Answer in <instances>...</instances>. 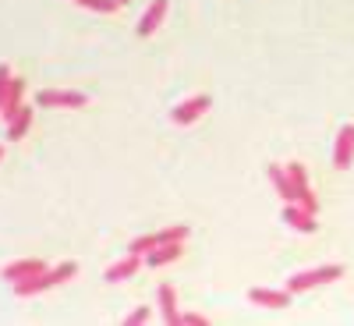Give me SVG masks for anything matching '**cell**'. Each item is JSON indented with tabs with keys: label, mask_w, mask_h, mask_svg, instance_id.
<instances>
[{
	"label": "cell",
	"mask_w": 354,
	"mask_h": 326,
	"mask_svg": "<svg viewBox=\"0 0 354 326\" xmlns=\"http://www.w3.org/2000/svg\"><path fill=\"white\" fill-rule=\"evenodd\" d=\"M78 8H88V11H96V15H113L117 8H121V0H75Z\"/></svg>",
	"instance_id": "obj_16"
},
{
	"label": "cell",
	"mask_w": 354,
	"mask_h": 326,
	"mask_svg": "<svg viewBox=\"0 0 354 326\" xmlns=\"http://www.w3.org/2000/svg\"><path fill=\"white\" fill-rule=\"evenodd\" d=\"M351 160H354V125H344L337 135V145H333V167L347 170Z\"/></svg>",
	"instance_id": "obj_6"
},
{
	"label": "cell",
	"mask_w": 354,
	"mask_h": 326,
	"mask_svg": "<svg viewBox=\"0 0 354 326\" xmlns=\"http://www.w3.org/2000/svg\"><path fill=\"white\" fill-rule=\"evenodd\" d=\"M121 4H128V0H121Z\"/></svg>",
	"instance_id": "obj_23"
},
{
	"label": "cell",
	"mask_w": 354,
	"mask_h": 326,
	"mask_svg": "<svg viewBox=\"0 0 354 326\" xmlns=\"http://www.w3.org/2000/svg\"><path fill=\"white\" fill-rule=\"evenodd\" d=\"M149 319V305H142V309H135L128 319H124V326H138V323H145Z\"/></svg>",
	"instance_id": "obj_20"
},
{
	"label": "cell",
	"mask_w": 354,
	"mask_h": 326,
	"mask_svg": "<svg viewBox=\"0 0 354 326\" xmlns=\"http://www.w3.org/2000/svg\"><path fill=\"white\" fill-rule=\"evenodd\" d=\"M142 270V255H135V252H128L121 262H113L110 270H106V280L110 284H121V280H128V277H135Z\"/></svg>",
	"instance_id": "obj_10"
},
{
	"label": "cell",
	"mask_w": 354,
	"mask_h": 326,
	"mask_svg": "<svg viewBox=\"0 0 354 326\" xmlns=\"http://www.w3.org/2000/svg\"><path fill=\"white\" fill-rule=\"evenodd\" d=\"M156 298H160V316H163V323H170V326L181 323V312H177V294H174L170 284H160Z\"/></svg>",
	"instance_id": "obj_14"
},
{
	"label": "cell",
	"mask_w": 354,
	"mask_h": 326,
	"mask_svg": "<svg viewBox=\"0 0 354 326\" xmlns=\"http://www.w3.org/2000/svg\"><path fill=\"white\" fill-rule=\"evenodd\" d=\"M167 8H170V0H153V4L145 8V15H142V21H138V36H142V39H149V36L156 33V28L163 25Z\"/></svg>",
	"instance_id": "obj_7"
},
{
	"label": "cell",
	"mask_w": 354,
	"mask_h": 326,
	"mask_svg": "<svg viewBox=\"0 0 354 326\" xmlns=\"http://www.w3.org/2000/svg\"><path fill=\"white\" fill-rule=\"evenodd\" d=\"M209 107H213V100L205 96V93H198V96L185 100L181 107H174V114H170V121H174V125H195V121H198V117H202L205 110H209Z\"/></svg>",
	"instance_id": "obj_4"
},
{
	"label": "cell",
	"mask_w": 354,
	"mask_h": 326,
	"mask_svg": "<svg viewBox=\"0 0 354 326\" xmlns=\"http://www.w3.org/2000/svg\"><path fill=\"white\" fill-rule=\"evenodd\" d=\"M283 220H287L294 230H301V234H312V230L319 227L315 213H312V210H305L301 202H287V206H283Z\"/></svg>",
	"instance_id": "obj_5"
},
{
	"label": "cell",
	"mask_w": 354,
	"mask_h": 326,
	"mask_svg": "<svg viewBox=\"0 0 354 326\" xmlns=\"http://www.w3.org/2000/svg\"><path fill=\"white\" fill-rule=\"evenodd\" d=\"M78 273V262H61V266H53V270H43V273H32V277H25L15 284V294L18 298H32V294H43L57 284H64Z\"/></svg>",
	"instance_id": "obj_1"
},
{
	"label": "cell",
	"mask_w": 354,
	"mask_h": 326,
	"mask_svg": "<svg viewBox=\"0 0 354 326\" xmlns=\"http://www.w3.org/2000/svg\"><path fill=\"white\" fill-rule=\"evenodd\" d=\"M185 255V242H167V245H156L149 255H145V266H167V262H174V259H181Z\"/></svg>",
	"instance_id": "obj_11"
},
{
	"label": "cell",
	"mask_w": 354,
	"mask_h": 326,
	"mask_svg": "<svg viewBox=\"0 0 354 326\" xmlns=\"http://www.w3.org/2000/svg\"><path fill=\"white\" fill-rule=\"evenodd\" d=\"M248 302H252V305H262V309H283V305H290V291L252 287V291H248Z\"/></svg>",
	"instance_id": "obj_8"
},
{
	"label": "cell",
	"mask_w": 354,
	"mask_h": 326,
	"mask_svg": "<svg viewBox=\"0 0 354 326\" xmlns=\"http://www.w3.org/2000/svg\"><path fill=\"white\" fill-rule=\"evenodd\" d=\"M337 277H344V266L330 262V266H319V270H308V273H294V277H287V291H290V294H301V291L319 287V284H333Z\"/></svg>",
	"instance_id": "obj_2"
},
{
	"label": "cell",
	"mask_w": 354,
	"mask_h": 326,
	"mask_svg": "<svg viewBox=\"0 0 354 326\" xmlns=\"http://www.w3.org/2000/svg\"><path fill=\"white\" fill-rule=\"evenodd\" d=\"M0 160H4V150H0Z\"/></svg>",
	"instance_id": "obj_22"
},
{
	"label": "cell",
	"mask_w": 354,
	"mask_h": 326,
	"mask_svg": "<svg viewBox=\"0 0 354 326\" xmlns=\"http://www.w3.org/2000/svg\"><path fill=\"white\" fill-rule=\"evenodd\" d=\"M156 245H160V234H142V238H135V242L128 245V252H135V255H149Z\"/></svg>",
	"instance_id": "obj_17"
},
{
	"label": "cell",
	"mask_w": 354,
	"mask_h": 326,
	"mask_svg": "<svg viewBox=\"0 0 354 326\" xmlns=\"http://www.w3.org/2000/svg\"><path fill=\"white\" fill-rule=\"evenodd\" d=\"M46 266H43V259H18V262H11V266H4V280H11V284H18V280H25V277H32V273H43Z\"/></svg>",
	"instance_id": "obj_9"
},
{
	"label": "cell",
	"mask_w": 354,
	"mask_h": 326,
	"mask_svg": "<svg viewBox=\"0 0 354 326\" xmlns=\"http://www.w3.org/2000/svg\"><path fill=\"white\" fill-rule=\"evenodd\" d=\"M28 125H32V107H21L8 121V142H21L28 135Z\"/></svg>",
	"instance_id": "obj_15"
},
{
	"label": "cell",
	"mask_w": 354,
	"mask_h": 326,
	"mask_svg": "<svg viewBox=\"0 0 354 326\" xmlns=\"http://www.w3.org/2000/svg\"><path fill=\"white\" fill-rule=\"evenodd\" d=\"M11 68L8 64H0V107H4V93H8V85H11Z\"/></svg>",
	"instance_id": "obj_19"
},
{
	"label": "cell",
	"mask_w": 354,
	"mask_h": 326,
	"mask_svg": "<svg viewBox=\"0 0 354 326\" xmlns=\"http://www.w3.org/2000/svg\"><path fill=\"white\" fill-rule=\"evenodd\" d=\"M21 93H25V78H11V85H8V93H4V107H0V114H4V121H11V117L25 107L21 103Z\"/></svg>",
	"instance_id": "obj_12"
},
{
	"label": "cell",
	"mask_w": 354,
	"mask_h": 326,
	"mask_svg": "<svg viewBox=\"0 0 354 326\" xmlns=\"http://www.w3.org/2000/svg\"><path fill=\"white\" fill-rule=\"evenodd\" d=\"M181 323H188V326H202L205 316H198V312H181Z\"/></svg>",
	"instance_id": "obj_21"
},
{
	"label": "cell",
	"mask_w": 354,
	"mask_h": 326,
	"mask_svg": "<svg viewBox=\"0 0 354 326\" xmlns=\"http://www.w3.org/2000/svg\"><path fill=\"white\" fill-rule=\"evenodd\" d=\"M39 107H64V110H78L85 107V93H71V89H43V93L36 96Z\"/></svg>",
	"instance_id": "obj_3"
},
{
	"label": "cell",
	"mask_w": 354,
	"mask_h": 326,
	"mask_svg": "<svg viewBox=\"0 0 354 326\" xmlns=\"http://www.w3.org/2000/svg\"><path fill=\"white\" fill-rule=\"evenodd\" d=\"M270 181H273V188H277V195H280L283 202H298V192H294V181H290L287 167L270 163Z\"/></svg>",
	"instance_id": "obj_13"
},
{
	"label": "cell",
	"mask_w": 354,
	"mask_h": 326,
	"mask_svg": "<svg viewBox=\"0 0 354 326\" xmlns=\"http://www.w3.org/2000/svg\"><path fill=\"white\" fill-rule=\"evenodd\" d=\"M188 238V227L185 224H174V227H163L160 230V245H167V242H185Z\"/></svg>",
	"instance_id": "obj_18"
}]
</instances>
